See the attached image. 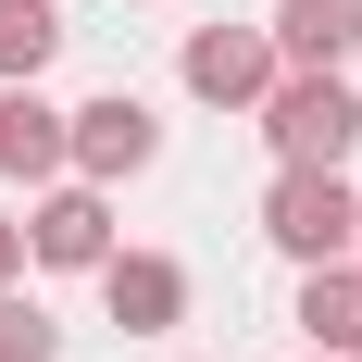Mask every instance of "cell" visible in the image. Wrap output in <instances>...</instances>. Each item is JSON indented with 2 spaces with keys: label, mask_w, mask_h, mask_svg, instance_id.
<instances>
[{
  "label": "cell",
  "mask_w": 362,
  "mask_h": 362,
  "mask_svg": "<svg viewBox=\"0 0 362 362\" xmlns=\"http://www.w3.org/2000/svg\"><path fill=\"white\" fill-rule=\"evenodd\" d=\"M50 50H63V13L50 0H0V88H37Z\"/></svg>",
  "instance_id": "30bf717a"
},
{
  "label": "cell",
  "mask_w": 362,
  "mask_h": 362,
  "mask_svg": "<svg viewBox=\"0 0 362 362\" xmlns=\"http://www.w3.org/2000/svg\"><path fill=\"white\" fill-rule=\"evenodd\" d=\"M175 75H187V100H213V112H262V88L288 63H275V25H187Z\"/></svg>",
  "instance_id": "277c9868"
},
{
  "label": "cell",
  "mask_w": 362,
  "mask_h": 362,
  "mask_svg": "<svg viewBox=\"0 0 362 362\" xmlns=\"http://www.w3.org/2000/svg\"><path fill=\"white\" fill-rule=\"evenodd\" d=\"M100 313H112V337L187 325V262H175V250H112V262H100Z\"/></svg>",
  "instance_id": "8992f818"
},
{
  "label": "cell",
  "mask_w": 362,
  "mask_h": 362,
  "mask_svg": "<svg viewBox=\"0 0 362 362\" xmlns=\"http://www.w3.org/2000/svg\"><path fill=\"white\" fill-rule=\"evenodd\" d=\"M0 288H25V213H0Z\"/></svg>",
  "instance_id": "7c38bea8"
},
{
  "label": "cell",
  "mask_w": 362,
  "mask_h": 362,
  "mask_svg": "<svg viewBox=\"0 0 362 362\" xmlns=\"http://www.w3.org/2000/svg\"><path fill=\"white\" fill-rule=\"evenodd\" d=\"M300 337L313 350H350L362 337V262H300Z\"/></svg>",
  "instance_id": "9c48e42d"
},
{
  "label": "cell",
  "mask_w": 362,
  "mask_h": 362,
  "mask_svg": "<svg viewBox=\"0 0 362 362\" xmlns=\"http://www.w3.org/2000/svg\"><path fill=\"white\" fill-rule=\"evenodd\" d=\"M262 138H275V163H350V138H362V100H350V75H313V63H288L275 88H262V112H250Z\"/></svg>",
  "instance_id": "7a4b0ae2"
},
{
  "label": "cell",
  "mask_w": 362,
  "mask_h": 362,
  "mask_svg": "<svg viewBox=\"0 0 362 362\" xmlns=\"http://www.w3.org/2000/svg\"><path fill=\"white\" fill-rule=\"evenodd\" d=\"M262 238H275L288 262H350L362 187L337 175V163H275V187H262Z\"/></svg>",
  "instance_id": "6da1fadb"
},
{
  "label": "cell",
  "mask_w": 362,
  "mask_h": 362,
  "mask_svg": "<svg viewBox=\"0 0 362 362\" xmlns=\"http://www.w3.org/2000/svg\"><path fill=\"white\" fill-rule=\"evenodd\" d=\"M350 262H362V238H350Z\"/></svg>",
  "instance_id": "5bb4252c"
},
{
  "label": "cell",
  "mask_w": 362,
  "mask_h": 362,
  "mask_svg": "<svg viewBox=\"0 0 362 362\" xmlns=\"http://www.w3.org/2000/svg\"><path fill=\"white\" fill-rule=\"evenodd\" d=\"M350 50H362V0H275V63L350 75Z\"/></svg>",
  "instance_id": "ba28073f"
},
{
  "label": "cell",
  "mask_w": 362,
  "mask_h": 362,
  "mask_svg": "<svg viewBox=\"0 0 362 362\" xmlns=\"http://www.w3.org/2000/svg\"><path fill=\"white\" fill-rule=\"evenodd\" d=\"M25 262H37V275H100V262H112V187L50 175L37 213H25Z\"/></svg>",
  "instance_id": "3957f363"
},
{
  "label": "cell",
  "mask_w": 362,
  "mask_h": 362,
  "mask_svg": "<svg viewBox=\"0 0 362 362\" xmlns=\"http://www.w3.org/2000/svg\"><path fill=\"white\" fill-rule=\"evenodd\" d=\"M0 362H63V325H50L25 288H0Z\"/></svg>",
  "instance_id": "8fae6325"
},
{
  "label": "cell",
  "mask_w": 362,
  "mask_h": 362,
  "mask_svg": "<svg viewBox=\"0 0 362 362\" xmlns=\"http://www.w3.org/2000/svg\"><path fill=\"white\" fill-rule=\"evenodd\" d=\"M63 125H75V175H88V187H125V175H150V163H163V112H150L138 88L75 100Z\"/></svg>",
  "instance_id": "5b68a950"
},
{
  "label": "cell",
  "mask_w": 362,
  "mask_h": 362,
  "mask_svg": "<svg viewBox=\"0 0 362 362\" xmlns=\"http://www.w3.org/2000/svg\"><path fill=\"white\" fill-rule=\"evenodd\" d=\"M350 362H362V337H350Z\"/></svg>",
  "instance_id": "9a60e30c"
},
{
  "label": "cell",
  "mask_w": 362,
  "mask_h": 362,
  "mask_svg": "<svg viewBox=\"0 0 362 362\" xmlns=\"http://www.w3.org/2000/svg\"><path fill=\"white\" fill-rule=\"evenodd\" d=\"M0 175L13 187H50V175H75V125L37 88H0Z\"/></svg>",
  "instance_id": "52a82bcc"
},
{
  "label": "cell",
  "mask_w": 362,
  "mask_h": 362,
  "mask_svg": "<svg viewBox=\"0 0 362 362\" xmlns=\"http://www.w3.org/2000/svg\"><path fill=\"white\" fill-rule=\"evenodd\" d=\"M313 362H350V350H313Z\"/></svg>",
  "instance_id": "4fadbf2b"
}]
</instances>
